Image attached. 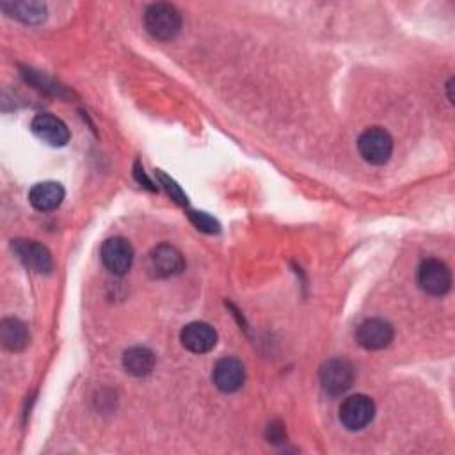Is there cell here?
<instances>
[{"label":"cell","mask_w":455,"mask_h":455,"mask_svg":"<svg viewBox=\"0 0 455 455\" xmlns=\"http://www.w3.org/2000/svg\"><path fill=\"white\" fill-rule=\"evenodd\" d=\"M143 171H145V169H143V168H141V166H139V162H137V164H136V171H134V173H136V178H137V180H139V184H143V185H145V187H148V189H152V191H155V187H153V184H152V182H150V180H148V177H146V175H145V173H143Z\"/></svg>","instance_id":"cell-19"},{"label":"cell","mask_w":455,"mask_h":455,"mask_svg":"<svg viewBox=\"0 0 455 455\" xmlns=\"http://www.w3.org/2000/svg\"><path fill=\"white\" fill-rule=\"evenodd\" d=\"M354 366L347 359H331L320 368V384L329 395H343L354 384Z\"/></svg>","instance_id":"cell-5"},{"label":"cell","mask_w":455,"mask_h":455,"mask_svg":"<svg viewBox=\"0 0 455 455\" xmlns=\"http://www.w3.org/2000/svg\"><path fill=\"white\" fill-rule=\"evenodd\" d=\"M157 175V180H159V184L166 189V192L171 196V200H175L178 205H187V196H185V192L180 189V185H177V182L175 180H171L168 175H164L162 171H157L155 173Z\"/></svg>","instance_id":"cell-18"},{"label":"cell","mask_w":455,"mask_h":455,"mask_svg":"<svg viewBox=\"0 0 455 455\" xmlns=\"http://www.w3.org/2000/svg\"><path fill=\"white\" fill-rule=\"evenodd\" d=\"M12 247H13V253L17 255V258L27 269L40 272V274H47L52 271V267H54L52 255L43 244H40L36 240L19 239V240H13Z\"/></svg>","instance_id":"cell-9"},{"label":"cell","mask_w":455,"mask_h":455,"mask_svg":"<svg viewBox=\"0 0 455 455\" xmlns=\"http://www.w3.org/2000/svg\"><path fill=\"white\" fill-rule=\"evenodd\" d=\"M0 340L12 352H22L31 341V333L27 326L19 318H4L0 322Z\"/></svg>","instance_id":"cell-14"},{"label":"cell","mask_w":455,"mask_h":455,"mask_svg":"<svg viewBox=\"0 0 455 455\" xmlns=\"http://www.w3.org/2000/svg\"><path fill=\"white\" fill-rule=\"evenodd\" d=\"M189 219L191 223L200 230V231H205V233H219L221 230V224L208 214L205 212H189Z\"/></svg>","instance_id":"cell-17"},{"label":"cell","mask_w":455,"mask_h":455,"mask_svg":"<svg viewBox=\"0 0 455 455\" xmlns=\"http://www.w3.org/2000/svg\"><path fill=\"white\" fill-rule=\"evenodd\" d=\"M29 201L38 212H52L65 201V189L58 182L36 184L29 192Z\"/></svg>","instance_id":"cell-13"},{"label":"cell","mask_w":455,"mask_h":455,"mask_svg":"<svg viewBox=\"0 0 455 455\" xmlns=\"http://www.w3.org/2000/svg\"><path fill=\"white\" fill-rule=\"evenodd\" d=\"M145 27L152 38L169 42L177 38L182 29V15L171 4H152L145 12Z\"/></svg>","instance_id":"cell-1"},{"label":"cell","mask_w":455,"mask_h":455,"mask_svg":"<svg viewBox=\"0 0 455 455\" xmlns=\"http://www.w3.org/2000/svg\"><path fill=\"white\" fill-rule=\"evenodd\" d=\"M214 384L224 391V393H235L242 388L246 380V370L244 365L235 357H223L214 366L212 373Z\"/></svg>","instance_id":"cell-11"},{"label":"cell","mask_w":455,"mask_h":455,"mask_svg":"<svg viewBox=\"0 0 455 455\" xmlns=\"http://www.w3.org/2000/svg\"><path fill=\"white\" fill-rule=\"evenodd\" d=\"M31 129H33V134L40 141H43L54 148L67 146L72 137L68 125L63 120H59L58 116L49 114V113H42V114L35 116Z\"/></svg>","instance_id":"cell-8"},{"label":"cell","mask_w":455,"mask_h":455,"mask_svg":"<svg viewBox=\"0 0 455 455\" xmlns=\"http://www.w3.org/2000/svg\"><path fill=\"white\" fill-rule=\"evenodd\" d=\"M359 155L372 166H382L391 159L393 153V139L391 136L380 129L372 127L366 129L357 141Z\"/></svg>","instance_id":"cell-2"},{"label":"cell","mask_w":455,"mask_h":455,"mask_svg":"<svg viewBox=\"0 0 455 455\" xmlns=\"http://www.w3.org/2000/svg\"><path fill=\"white\" fill-rule=\"evenodd\" d=\"M0 8L8 17L29 26L42 24L47 19V6L42 3H3Z\"/></svg>","instance_id":"cell-15"},{"label":"cell","mask_w":455,"mask_h":455,"mask_svg":"<svg viewBox=\"0 0 455 455\" xmlns=\"http://www.w3.org/2000/svg\"><path fill=\"white\" fill-rule=\"evenodd\" d=\"M100 258L106 269L116 276H123L130 271L134 263V247L123 237H113L104 242Z\"/></svg>","instance_id":"cell-6"},{"label":"cell","mask_w":455,"mask_h":455,"mask_svg":"<svg viewBox=\"0 0 455 455\" xmlns=\"http://www.w3.org/2000/svg\"><path fill=\"white\" fill-rule=\"evenodd\" d=\"M393 336V326L382 318H368L356 331L357 343L366 350H382L389 347Z\"/></svg>","instance_id":"cell-10"},{"label":"cell","mask_w":455,"mask_h":455,"mask_svg":"<svg viewBox=\"0 0 455 455\" xmlns=\"http://www.w3.org/2000/svg\"><path fill=\"white\" fill-rule=\"evenodd\" d=\"M338 416L347 430H363L375 416V404L366 395H352L341 402Z\"/></svg>","instance_id":"cell-4"},{"label":"cell","mask_w":455,"mask_h":455,"mask_svg":"<svg viewBox=\"0 0 455 455\" xmlns=\"http://www.w3.org/2000/svg\"><path fill=\"white\" fill-rule=\"evenodd\" d=\"M418 285L425 294L443 297L451 288V272L444 262L427 258L418 267Z\"/></svg>","instance_id":"cell-3"},{"label":"cell","mask_w":455,"mask_h":455,"mask_svg":"<svg viewBox=\"0 0 455 455\" xmlns=\"http://www.w3.org/2000/svg\"><path fill=\"white\" fill-rule=\"evenodd\" d=\"M180 338L184 347L194 354L210 352L217 343V333L207 322H192L185 326Z\"/></svg>","instance_id":"cell-12"},{"label":"cell","mask_w":455,"mask_h":455,"mask_svg":"<svg viewBox=\"0 0 455 455\" xmlns=\"http://www.w3.org/2000/svg\"><path fill=\"white\" fill-rule=\"evenodd\" d=\"M184 255L171 244H161L152 249L148 258V269L153 278H171L184 271Z\"/></svg>","instance_id":"cell-7"},{"label":"cell","mask_w":455,"mask_h":455,"mask_svg":"<svg viewBox=\"0 0 455 455\" xmlns=\"http://www.w3.org/2000/svg\"><path fill=\"white\" fill-rule=\"evenodd\" d=\"M123 366L136 377L150 375L155 368V354L148 347H130L123 354Z\"/></svg>","instance_id":"cell-16"}]
</instances>
